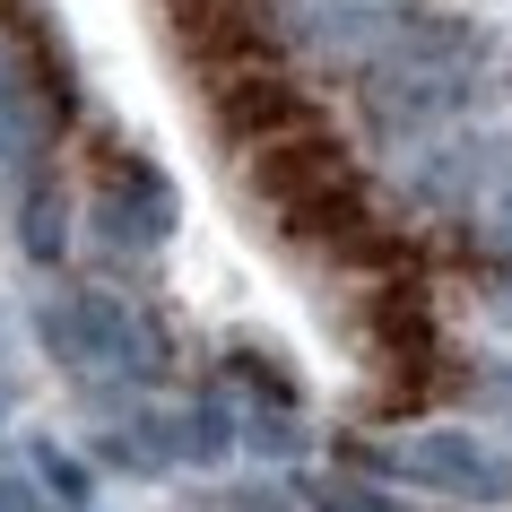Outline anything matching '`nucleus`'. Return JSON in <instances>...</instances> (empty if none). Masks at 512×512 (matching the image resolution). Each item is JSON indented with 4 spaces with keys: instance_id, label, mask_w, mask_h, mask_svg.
Instances as JSON below:
<instances>
[{
    "instance_id": "nucleus-6",
    "label": "nucleus",
    "mask_w": 512,
    "mask_h": 512,
    "mask_svg": "<svg viewBox=\"0 0 512 512\" xmlns=\"http://www.w3.org/2000/svg\"><path fill=\"white\" fill-rule=\"evenodd\" d=\"M18 235H27L35 261H61V243H70V217H61V191L44 174H27V217H18Z\"/></svg>"
},
{
    "instance_id": "nucleus-5",
    "label": "nucleus",
    "mask_w": 512,
    "mask_h": 512,
    "mask_svg": "<svg viewBox=\"0 0 512 512\" xmlns=\"http://www.w3.org/2000/svg\"><path fill=\"white\" fill-rule=\"evenodd\" d=\"M165 27L183 35V53H226L252 35V0H165Z\"/></svg>"
},
{
    "instance_id": "nucleus-2",
    "label": "nucleus",
    "mask_w": 512,
    "mask_h": 512,
    "mask_svg": "<svg viewBox=\"0 0 512 512\" xmlns=\"http://www.w3.org/2000/svg\"><path fill=\"white\" fill-rule=\"evenodd\" d=\"M53 113H61L53 79H44V70H27V53H18V44L0 35V157L35 174L44 139H53Z\"/></svg>"
},
{
    "instance_id": "nucleus-1",
    "label": "nucleus",
    "mask_w": 512,
    "mask_h": 512,
    "mask_svg": "<svg viewBox=\"0 0 512 512\" xmlns=\"http://www.w3.org/2000/svg\"><path fill=\"white\" fill-rule=\"evenodd\" d=\"M44 348L61 365H131L139 330L113 296H61V304H44Z\"/></svg>"
},
{
    "instance_id": "nucleus-4",
    "label": "nucleus",
    "mask_w": 512,
    "mask_h": 512,
    "mask_svg": "<svg viewBox=\"0 0 512 512\" xmlns=\"http://www.w3.org/2000/svg\"><path fill=\"white\" fill-rule=\"evenodd\" d=\"M105 226H113V235H165V226H174V191H165L148 165L113 174V183H105Z\"/></svg>"
},
{
    "instance_id": "nucleus-8",
    "label": "nucleus",
    "mask_w": 512,
    "mask_h": 512,
    "mask_svg": "<svg viewBox=\"0 0 512 512\" xmlns=\"http://www.w3.org/2000/svg\"><path fill=\"white\" fill-rule=\"evenodd\" d=\"M183 452H200V460L226 452V417H217V408H191L183 417Z\"/></svg>"
},
{
    "instance_id": "nucleus-3",
    "label": "nucleus",
    "mask_w": 512,
    "mask_h": 512,
    "mask_svg": "<svg viewBox=\"0 0 512 512\" xmlns=\"http://www.w3.org/2000/svg\"><path fill=\"white\" fill-rule=\"evenodd\" d=\"M408 469L434 486H452V495H504V460H486L478 443H460V434H426V443H408Z\"/></svg>"
},
{
    "instance_id": "nucleus-9",
    "label": "nucleus",
    "mask_w": 512,
    "mask_h": 512,
    "mask_svg": "<svg viewBox=\"0 0 512 512\" xmlns=\"http://www.w3.org/2000/svg\"><path fill=\"white\" fill-rule=\"evenodd\" d=\"M0 512H35V486L27 478H0Z\"/></svg>"
},
{
    "instance_id": "nucleus-7",
    "label": "nucleus",
    "mask_w": 512,
    "mask_h": 512,
    "mask_svg": "<svg viewBox=\"0 0 512 512\" xmlns=\"http://www.w3.org/2000/svg\"><path fill=\"white\" fill-rule=\"evenodd\" d=\"M35 469H44V486H53L61 504H87V495H96V486H87V469L61 452V443H35Z\"/></svg>"
}]
</instances>
